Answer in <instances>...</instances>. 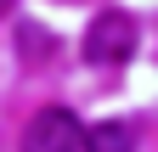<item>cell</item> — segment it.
Here are the masks:
<instances>
[{
	"instance_id": "7a4b0ae2",
	"label": "cell",
	"mask_w": 158,
	"mask_h": 152,
	"mask_svg": "<svg viewBox=\"0 0 158 152\" xmlns=\"http://www.w3.org/2000/svg\"><path fill=\"white\" fill-rule=\"evenodd\" d=\"M79 141H85V124H79L68 107L34 113L28 130H23V152H79Z\"/></svg>"
},
{
	"instance_id": "3957f363",
	"label": "cell",
	"mask_w": 158,
	"mask_h": 152,
	"mask_svg": "<svg viewBox=\"0 0 158 152\" xmlns=\"http://www.w3.org/2000/svg\"><path fill=\"white\" fill-rule=\"evenodd\" d=\"M130 146H135V135L124 124H90L79 141V152H130Z\"/></svg>"
},
{
	"instance_id": "6da1fadb",
	"label": "cell",
	"mask_w": 158,
	"mask_h": 152,
	"mask_svg": "<svg viewBox=\"0 0 158 152\" xmlns=\"http://www.w3.org/2000/svg\"><path fill=\"white\" fill-rule=\"evenodd\" d=\"M135 51V17L130 11H96L85 28V56L96 68H118Z\"/></svg>"
},
{
	"instance_id": "277c9868",
	"label": "cell",
	"mask_w": 158,
	"mask_h": 152,
	"mask_svg": "<svg viewBox=\"0 0 158 152\" xmlns=\"http://www.w3.org/2000/svg\"><path fill=\"white\" fill-rule=\"evenodd\" d=\"M6 11H11V0H0V17H6Z\"/></svg>"
}]
</instances>
